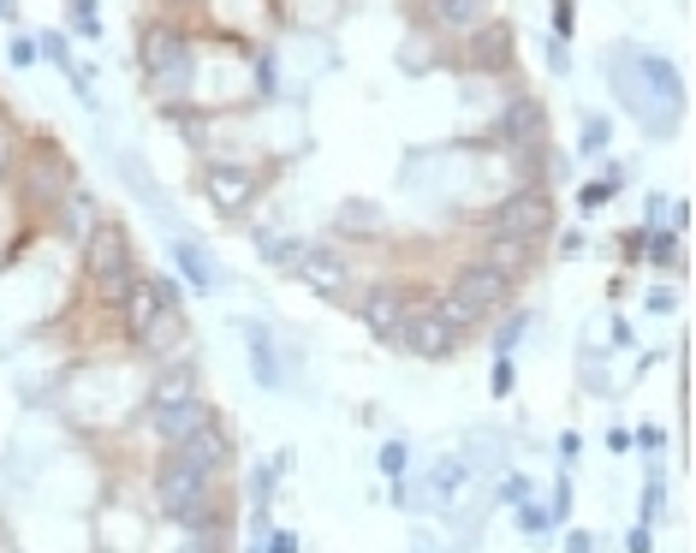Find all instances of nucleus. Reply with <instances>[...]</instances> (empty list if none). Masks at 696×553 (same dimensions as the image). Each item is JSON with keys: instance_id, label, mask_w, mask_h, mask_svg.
Masks as SVG:
<instances>
[{"instance_id": "ddd939ff", "label": "nucleus", "mask_w": 696, "mask_h": 553, "mask_svg": "<svg viewBox=\"0 0 696 553\" xmlns=\"http://www.w3.org/2000/svg\"><path fill=\"white\" fill-rule=\"evenodd\" d=\"M149 423H156L161 447H179V441H191L197 429H209V423H221V417H214V405L197 393V399H179V405H149Z\"/></svg>"}, {"instance_id": "79ce46f5", "label": "nucleus", "mask_w": 696, "mask_h": 553, "mask_svg": "<svg viewBox=\"0 0 696 553\" xmlns=\"http://www.w3.org/2000/svg\"><path fill=\"white\" fill-rule=\"evenodd\" d=\"M12 12H18V7H12V0H0V18H12Z\"/></svg>"}, {"instance_id": "ea45409f", "label": "nucleus", "mask_w": 696, "mask_h": 553, "mask_svg": "<svg viewBox=\"0 0 696 553\" xmlns=\"http://www.w3.org/2000/svg\"><path fill=\"white\" fill-rule=\"evenodd\" d=\"M572 512V488H566V476H560V488H554V518H566Z\"/></svg>"}, {"instance_id": "4468645a", "label": "nucleus", "mask_w": 696, "mask_h": 553, "mask_svg": "<svg viewBox=\"0 0 696 553\" xmlns=\"http://www.w3.org/2000/svg\"><path fill=\"white\" fill-rule=\"evenodd\" d=\"M405 310H411V292H405L399 280H375L370 292H363L358 316H363V328H370L375 339H394L399 322H405Z\"/></svg>"}, {"instance_id": "393cba45", "label": "nucleus", "mask_w": 696, "mask_h": 553, "mask_svg": "<svg viewBox=\"0 0 696 553\" xmlns=\"http://www.w3.org/2000/svg\"><path fill=\"white\" fill-rule=\"evenodd\" d=\"M54 221H66V226H72V238H90V232H96V221H101V215H96V203H90V191H72V197H66V203H60V209H54Z\"/></svg>"}, {"instance_id": "f8f14e48", "label": "nucleus", "mask_w": 696, "mask_h": 553, "mask_svg": "<svg viewBox=\"0 0 696 553\" xmlns=\"http://www.w3.org/2000/svg\"><path fill=\"white\" fill-rule=\"evenodd\" d=\"M173 304H179V298H173L167 286L156 280V274H137L132 298H125V304H120V316H125V334H132V345H137V339H144L149 328H156V322L167 316Z\"/></svg>"}, {"instance_id": "20e7f679", "label": "nucleus", "mask_w": 696, "mask_h": 553, "mask_svg": "<svg viewBox=\"0 0 696 553\" xmlns=\"http://www.w3.org/2000/svg\"><path fill=\"white\" fill-rule=\"evenodd\" d=\"M202 191H209V203L221 209V215H245L262 191V173L245 167V161H209V167H202Z\"/></svg>"}, {"instance_id": "2f4dec72", "label": "nucleus", "mask_w": 696, "mask_h": 553, "mask_svg": "<svg viewBox=\"0 0 696 553\" xmlns=\"http://www.w3.org/2000/svg\"><path fill=\"white\" fill-rule=\"evenodd\" d=\"M661 506H667L661 482H649V488H643V524H655V518H661Z\"/></svg>"}, {"instance_id": "72a5a7b5", "label": "nucleus", "mask_w": 696, "mask_h": 553, "mask_svg": "<svg viewBox=\"0 0 696 553\" xmlns=\"http://www.w3.org/2000/svg\"><path fill=\"white\" fill-rule=\"evenodd\" d=\"M488 387H495V399L512 393V357H500V363H495V381H488Z\"/></svg>"}, {"instance_id": "4be33fe9", "label": "nucleus", "mask_w": 696, "mask_h": 553, "mask_svg": "<svg viewBox=\"0 0 696 553\" xmlns=\"http://www.w3.org/2000/svg\"><path fill=\"white\" fill-rule=\"evenodd\" d=\"M257 256L269 262V268H286V274H293L298 256H303V238H293V232H257Z\"/></svg>"}, {"instance_id": "e433bc0d", "label": "nucleus", "mask_w": 696, "mask_h": 553, "mask_svg": "<svg viewBox=\"0 0 696 553\" xmlns=\"http://www.w3.org/2000/svg\"><path fill=\"white\" fill-rule=\"evenodd\" d=\"M500 494H506V500H518V506H524V500H530V482H524V476H506V488H500Z\"/></svg>"}, {"instance_id": "c85d7f7f", "label": "nucleus", "mask_w": 696, "mask_h": 553, "mask_svg": "<svg viewBox=\"0 0 696 553\" xmlns=\"http://www.w3.org/2000/svg\"><path fill=\"white\" fill-rule=\"evenodd\" d=\"M524 328H530V316H512V322L500 328V339H495V351H500V357H512V345L524 339Z\"/></svg>"}, {"instance_id": "f704fd0d", "label": "nucleus", "mask_w": 696, "mask_h": 553, "mask_svg": "<svg viewBox=\"0 0 696 553\" xmlns=\"http://www.w3.org/2000/svg\"><path fill=\"white\" fill-rule=\"evenodd\" d=\"M625 548H631V553H649V548H655V536H649V524H637V530H631V536H625Z\"/></svg>"}, {"instance_id": "1a4fd4ad", "label": "nucleus", "mask_w": 696, "mask_h": 553, "mask_svg": "<svg viewBox=\"0 0 696 553\" xmlns=\"http://www.w3.org/2000/svg\"><path fill=\"white\" fill-rule=\"evenodd\" d=\"M488 143H506V149H542L548 143V113H542L536 96H512V108L495 120Z\"/></svg>"}, {"instance_id": "39448f33", "label": "nucleus", "mask_w": 696, "mask_h": 553, "mask_svg": "<svg viewBox=\"0 0 696 553\" xmlns=\"http://www.w3.org/2000/svg\"><path fill=\"white\" fill-rule=\"evenodd\" d=\"M495 232H512L524 244H542L554 232V197L548 191H512L495 209Z\"/></svg>"}, {"instance_id": "b1692460", "label": "nucleus", "mask_w": 696, "mask_h": 553, "mask_svg": "<svg viewBox=\"0 0 696 553\" xmlns=\"http://www.w3.org/2000/svg\"><path fill=\"white\" fill-rule=\"evenodd\" d=\"M428 310H435V316L447 322V328L459 334V339H471V334H476V322H483V310H471V304H464V298H452V292H440V298H435V304H428Z\"/></svg>"}, {"instance_id": "4c0bfd02", "label": "nucleus", "mask_w": 696, "mask_h": 553, "mask_svg": "<svg viewBox=\"0 0 696 553\" xmlns=\"http://www.w3.org/2000/svg\"><path fill=\"white\" fill-rule=\"evenodd\" d=\"M607 143V125L601 120H584V149H601Z\"/></svg>"}, {"instance_id": "bb28decb", "label": "nucleus", "mask_w": 696, "mask_h": 553, "mask_svg": "<svg viewBox=\"0 0 696 553\" xmlns=\"http://www.w3.org/2000/svg\"><path fill=\"white\" fill-rule=\"evenodd\" d=\"M464 470H471L464 458H440V464H435V500H452V488H459Z\"/></svg>"}, {"instance_id": "2eb2a0df", "label": "nucleus", "mask_w": 696, "mask_h": 553, "mask_svg": "<svg viewBox=\"0 0 696 553\" xmlns=\"http://www.w3.org/2000/svg\"><path fill=\"white\" fill-rule=\"evenodd\" d=\"M293 274L303 286H315V292H339V286L351 280V256L339 244H303V256H298Z\"/></svg>"}, {"instance_id": "cd10ccee", "label": "nucleus", "mask_w": 696, "mask_h": 553, "mask_svg": "<svg viewBox=\"0 0 696 553\" xmlns=\"http://www.w3.org/2000/svg\"><path fill=\"white\" fill-rule=\"evenodd\" d=\"M613 191H619V167H607L601 179H589V185H584V197H577V203H584V209H601Z\"/></svg>"}, {"instance_id": "dca6fc26", "label": "nucleus", "mask_w": 696, "mask_h": 553, "mask_svg": "<svg viewBox=\"0 0 696 553\" xmlns=\"http://www.w3.org/2000/svg\"><path fill=\"white\" fill-rule=\"evenodd\" d=\"M173 452H185V458L202 464L209 476H221L226 464H233V435H226V423H209V429H197L191 441H179Z\"/></svg>"}, {"instance_id": "f03ea898", "label": "nucleus", "mask_w": 696, "mask_h": 553, "mask_svg": "<svg viewBox=\"0 0 696 553\" xmlns=\"http://www.w3.org/2000/svg\"><path fill=\"white\" fill-rule=\"evenodd\" d=\"M191 60H197V42L179 30V24H167V18L144 24V36H137V66H144V84L173 113H179L185 96H191Z\"/></svg>"}, {"instance_id": "a211bd4d", "label": "nucleus", "mask_w": 696, "mask_h": 553, "mask_svg": "<svg viewBox=\"0 0 696 553\" xmlns=\"http://www.w3.org/2000/svg\"><path fill=\"white\" fill-rule=\"evenodd\" d=\"M173 262H179V274H185V280H191L197 286V292H214V286H221V268H214V256H209V250H202L197 244V238H185V232H173Z\"/></svg>"}, {"instance_id": "aec40b11", "label": "nucleus", "mask_w": 696, "mask_h": 553, "mask_svg": "<svg viewBox=\"0 0 696 553\" xmlns=\"http://www.w3.org/2000/svg\"><path fill=\"white\" fill-rule=\"evenodd\" d=\"M536 250L542 244H524V238H512V232H495V238H488V250H483V262H488V268H500V274H512V280H524V274L536 268Z\"/></svg>"}, {"instance_id": "6ab92c4d", "label": "nucleus", "mask_w": 696, "mask_h": 553, "mask_svg": "<svg viewBox=\"0 0 696 553\" xmlns=\"http://www.w3.org/2000/svg\"><path fill=\"white\" fill-rule=\"evenodd\" d=\"M185 339H191V322H185V310L173 304L167 316L156 322V328H149L144 339H137V351H144V357H179V351H185Z\"/></svg>"}, {"instance_id": "c756f323", "label": "nucleus", "mask_w": 696, "mask_h": 553, "mask_svg": "<svg viewBox=\"0 0 696 553\" xmlns=\"http://www.w3.org/2000/svg\"><path fill=\"white\" fill-rule=\"evenodd\" d=\"M72 24H78L84 36H96V30H101V18H96V0H72Z\"/></svg>"}, {"instance_id": "0eeeda50", "label": "nucleus", "mask_w": 696, "mask_h": 553, "mask_svg": "<svg viewBox=\"0 0 696 553\" xmlns=\"http://www.w3.org/2000/svg\"><path fill=\"white\" fill-rule=\"evenodd\" d=\"M202 7H209V24L226 42H245V48H262V30L274 18V0H202Z\"/></svg>"}, {"instance_id": "412c9836", "label": "nucleus", "mask_w": 696, "mask_h": 553, "mask_svg": "<svg viewBox=\"0 0 696 553\" xmlns=\"http://www.w3.org/2000/svg\"><path fill=\"white\" fill-rule=\"evenodd\" d=\"M245 345H250V369H257V387H286V369L274 357V339L262 328H245Z\"/></svg>"}, {"instance_id": "5701e85b", "label": "nucleus", "mask_w": 696, "mask_h": 553, "mask_svg": "<svg viewBox=\"0 0 696 553\" xmlns=\"http://www.w3.org/2000/svg\"><path fill=\"white\" fill-rule=\"evenodd\" d=\"M179 399H197V375L191 369H161L156 387H149V405H179Z\"/></svg>"}, {"instance_id": "c9c22d12", "label": "nucleus", "mask_w": 696, "mask_h": 553, "mask_svg": "<svg viewBox=\"0 0 696 553\" xmlns=\"http://www.w3.org/2000/svg\"><path fill=\"white\" fill-rule=\"evenodd\" d=\"M554 30H560V42L572 36V7H566V0H554Z\"/></svg>"}, {"instance_id": "9d476101", "label": "nucleus", "mask_w": 696, "mask_h": 553, "mask_svg": "<svg viewBox=\"0 0 696 553\" xmlns=\"http://www.w3.org/2000/svg\"><path fill=\"white\" fill-rule=\"evenodd\" d=\"M137 268L132 262V232L120 221H96V232L84 238V280H101V274Z\"/></svg>"}, {"instance_id": "9b49d317", "label": "nucleus", "mask_w": 696, "mask_h": 553, "mask_svg": "<svg viewBox=\"0 0 696 553\" xmlns=\"http://www.w3.org/2000/svg\"><path fill=\"white\" fill-rule=\"evenodd\" d=\"M459 66L464 72H506L512 66V24H500V18H488V24H476L471 36H459Z\"/></svg>"}, {"instance_id": "f3484780", "label": "nucleus", "mask_w": 696, "mask_h": 553, "mask_svg": "<svg viewBox=\"0 0 696 553\" xmlns=\"http://www.w3.org/2000/svg\"><path fill=\"white\" fill-rule=\"evenodd\" d=\"M428 24L447 36H471L476 24H488V0H423Z\"/></svg>"}, {"instance_id": "7c9ffc66", "label": "nucleus", "mask_w": 696, "mask_h": 553, "mask_svg": "<svg viewBox=\"0 0 696 553\" xmlns=\"http://www.w3.org/2000/svg\"><path fill=\"white\" fill-rule=\"evenodd\" d=\"M405 464H411L405 441H387V447H382V470H387V476H405Z\"/></svg>"}, {"instance_id": "7ed1b4c3", "label": "nucleus", "mask_w": 696, "mask_h": 553, "mask_svg": "<svg viewBox=\"0 0 696 553\" xmlns=\"http://www.w3.org/2000/svg\"><path fill=\"white\" fill-rule=\"evenodd\" d=\"M18 191H24V203H30V215L54 221V209L66 203L72 191H78V173H72V161L60 155L54 143H36V149H24Z\"/></svg>"}, {"instance_id": "6e6552de", "label": "nucleus", "mask_w": 696, "mask_h": 553, "mask_svg": "<svg viewBox=\"0 0 696 553\" xmlns=\"http://www.w3.org/2000/svg\"><path fill=\"white\" fill-rule=\"evenodd\" d=\"M447 292H452V298H464L471 310H483V316H488V310L512 304L518 280H512V274H500V268H488V262L476 256V262H464V268L452 274V286H447Z\"/></svg>"}, {"instance_id": "a19ab883", "label": "nucleus", "mask_w": 696, "mask_h": 553, "mask_svg": "<svg viewBox=\"0 0 696 553\" xmlns=\"http://www.w3.org/2000/svg\"><path fill=\"white\" fill-rule=\"evenodd\" d=\"M566 553H596V542H589L584 530H572V536H566Z\"/></svg>"}, {"instance_id": "423d86ee", "label": "nucleus", "mask_w": 696, "mask_h": 553, "mask_svg": "<svg viewBox=\"0 0 696 553\" xmlns=\"http://www.w3.org/2000/svg\"><path fill=\"white\" fill-rule=\"evenodd\" d=\"M394 339L411 351V357H423V363H440V357H452V351H459V334H452L428 304H411V310H405V322H399Z\"/></svg>"}, {"instance_id": "f257e3e1", "label": "nucleus", "mask_w": 696, "mask_h": 553, "mask_svg": "<svg viewBox=\"0 0 696 553\" xmlns=\"http://www.w3.org/2000/svg\"><path fill=\"white\" fill-rule=\"evenodd\" d=\"M156 506L167 512L179 530H226L221 476H209L202 464H191L173 447H167V458L156 464Z\"/></svg>"}, {"instance_id": "a878e982", "label": "nucleus", "mask_w": 696, "mask_h": 553, "mask_svg": "<svg viewBox=\"0 0 696 553\" xmlns=\"http://www.w3.org/2000/svg\"><path fill=\"white\" fill-rule=\"evenodd\" d=\"M637 250H649V262H661V268H673V262H679V238L667 232V226H655V232L643 238Z\"/></svg>"}, {"instance_id": "58836bf2", "label": "nucleus", "mask_w": 696, "mask_h": 553, "mask_svg": "<svg viewBox=\"0 0 696 553\" xmlns=\"http://www.w3.org/2000/svg\"><path fill=\"white\" fill-rule=\"evenodd\" d=\"M262 553H298V536H269V542H262Z\"/></svg>"}, {"instance_id": "473e14b6", "label": "nucleus", "mask_w": 696, "mask_h": 553, "mask_svg": "<svg viewBox=\"0 0 696 553\" xmlns=\"http://www.w3.org/2000/svg\"><path fill=\"white\" fill-rule=\"evenodd\" d=\"M518 524H524L530 536H542V530H548V512H542V506H530V500H524V506H518Z\"/></svg>"}]
</instances>
